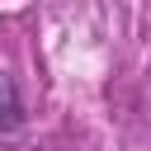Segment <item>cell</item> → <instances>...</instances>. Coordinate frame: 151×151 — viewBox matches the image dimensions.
Returning <instances> with one entry per match:
<instances>
[{
    "mask_svg": "<svg viewBox=\"0 0 151 151\" xmlns=\"http://www.w3.org/2000/svg\"><path fill=\"white\" fill-rule=\"evenodd\" d=\"M24 123H28V113H24L19 85H14V76H9V71H0V137H14Z\"/></svg>",
    "mask_w": 151,
    "mask_h": 151,
    "instance_id": "1",
    "label": "cell"
}]
</instances>
